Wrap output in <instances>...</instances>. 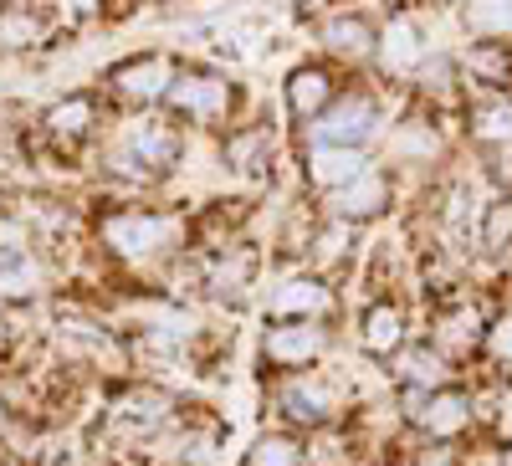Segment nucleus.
<instances>
[{
    "instance_id": "nucleus-1",
    "label": "nucleus",
    "mask_w": 512,
    "mask_h": 466,
    "mask_svg": "<svg viewBox=\"0 0 512 466\" xmlns=\"http://www.w3.org/2000/svg\"><path fill=\"white\" fill-rule=\"evenodd\" d=\"M185 236V221L180 216H164V210H113L103 221V246L113 257L134 262V267H149L159 257L180 246Z\"/></svg>"
},
{
    "instance_id": "nucleus-2",
    "label": "nucleus",
    "mask_w": 512,
    "mask_h": 466,
    "mask_svg": "<svg viewBox=\"0 0 512 466\" xmlns=\"http://www.w3.org/2000/svg\"><path fill=\"white\" fill-rule=\"evenodd\" d=\"M405 420L425 441H456L461 431H472L477 400L446 385V390H405Z\"/></svg>"
},
{
    "instance_id": "nucleus-3",
    "label": "nucleus",
    "mask_w": 512,
    "mask_h": 466,
    "mask_svg": "<svg viewBox=\"0 0 512 466\" xmlns=\"http://www.w3.org/2000/svg\"><path fill=\"white\" fill-rule=\"evenodd\" d=\"M180 159V134L169 129V123L159 118H139V123H128L123 139H118V169H128V175H164L169 164Z\"/></svg>"
},
{
    "instance_id": "nucleus-4",
    "label": "nucleus",
    "mask_w": 512,
    "mask_h": 466,
    "mask_svg": "<svg viewBox=\"0 0 512 466\" xmlns=\"http://www.w3.org/2000/svg\"><path fill=\"white\" fill-rule=\"evenodd\" d=\"M328 349H333V333L323 323H272L262 333V359L272 369H287V374L313 369Z\"/></svg>"
},
{
    "instance_id": "nucleus-5",
    "label": "nucleus",
    "mask_w": 512,
    "mask_h": 466,
    "mask_svg": "<svg viewBox=\"0 0 512 466\" xmlns=\"http://www.w3.org/2000/svg\"><path fill=\"white\" fill-rule=\"evenodd\" d=\"M333 313V287L318 272H297L282 277L267 298V318L272 323H323Z\"/></svg>"
},
{
    "instance_id": "nucleus-6",
    "label": "nucleus",
    "mask_w": 512,
    "mask_h": 466,
    "mask_svg": "<svg viewBox=\"0 0 512 466\" xmlns=\"http://www.w3.org/2000/svg\"><path fill=\"white\" fill-rule=\"evenodd\" d=\"M313 134H318V144L364 149V144L379 134V108H374L364 93H349V98H338V103H328V108L318 113Z\"/></svg>"
},
{
    "instance_id": "nucleus-7",
    "label": "nucleus",
    "mask_w": 512,
    "mask_h": 466,
    "mask_svg": "<svg viewBox=\"0 0 512 466\" xmlns=\"http://www.w3.org/2000/svg\"><path fill=\"white\" fill-rule=\"evenodd\" d=\"M277 405H282V415L292 420V426H328V420L338 415V390L328 385V374L303 369L277 390Z\"/></svg>"
},
{
    "instance_id": "nucleus-8",
    "label": "nucleus",
    "mask_w": 512,
    "mask_h": 466,
    "mask_svg": "<svg viewBox=\"0 0 512 466\" xmlns=\"http://www.w3.org/2000/svg\"><path fill=\"white\" fill-rule=\"evenodd\" d=\"M169 108L195 118V123H216L231 113V82L221 77H205V72H190V77H175L169 88Z\"/></svg>"
},
{
    "instance_id": "nucleus-9",
    "label": "nucleus",
    "mask_w": 512,
    "mask_h": 466,
    "mask_svg": "<svg viewBox=\"0 0 512 466\" xmlns=\"http://www.w3.org/2000/svg\"><path fill=\"white\" fill-rule=\"evenodd\" d=\"M369 154L364 149H338V144H313L308 149V164H303V175H308V185L313 190H323V195H333V190H344V185H354L359 175H369Z\"/></svg>"
},
{
    "instance_id": "nucleus-10",
    "label": "nucleus",
    "mask_w": 512,
    "mask_h": 466,
    "mask_svg": "<svg viewBox=\"0 0 512 466\" xmlns=\"http://www.w3.org/2000/svg\"><path fill=\"white\" fill-rule=\"evenodd\" d=\"M390 180L379 175V169H369V175H359L354 185H344V190H333L328 195V216L333 221H344V226H359V221H374L384 205H390Z\"/></svg>"
},
{
    "instance_id": "nucleus-11",
    "label": "nucleus",
    "mask_w": 512,
    "mask_h": 466,
    "mask_svg": "<svg viewBox=\"0 0 512 466\" xmlns=\"http://www.w3.org/2000/svg\"><path fill=\"white\" fill-rule=\"evenodd\" d=\"M487 313L477 308V303H456V308H441L436 313V349L451 359V354H472V349H482L487 344Z\"/></svg>"
},
{
    "instance_id": "nucleus-12",
    "label": "nucleus",
    "mask_w": 512,
    "mask_h": 466,
    "mask_svg": "<svg viewBox=\"0 0 512 466\" xmlns=\"http://www.w3.org/2000/svg\"><path fill=\"white\" fill-rule=\"evenodd\" d=\"M359 344L379 359H395L405 344H410V323H405V308L400 303H374L364 308L359 318Z\"/></svg>"
},
{
    "instance_id": "nucleus-13",
    "label": "nucleus",
    "mask_w": 512,
    "mask_h": 466,
    "mask_svg": "<svg viewBox=\"0 0 512 466\" xmlns=\"http://www.w3.org/2000/svg\"><path fill=\"white\" fill-rule=\"evenodd\" d=\"M175 62L169 57H139V62H123L118 72H113V88L123 93V98H169V88H175Z\"/></svg>"
},
{
    "instance_id": "nucleus-14",
    "label": "nucleus",
    "mask_w": 512,
    "mask_h": 466,
    "mask_svg": "<svg viewBox=\"0 0 512 466\" xmlns=\"http://www.w3.org/2000/svg\"><path fill=\"white\" fill-rule=\"evenodd\" d=\"M395 374L405 390H446L451 385V369H446V354L436 344H405L395 354Z\"/></svg>"
},
{
    "instance_id": "nucleus-15",
    "label": "nucleus",
    "mask_w": 512,
    "mask_h": 466,
    "mask_svg": "<svg viewBox=\"0 0 512 466\" xmlns=\"http://www.w3.org/2000/svg\"><path fill=\"white\" fill-rule=\"evenodd\" d=\"M164 420H169V395H159V390H134L113 405V426L134 431V436H154Z\"/></svg>"
},
{
    "instance_id": "nucleus-16",
    "label": "nucleus",
    "mask_w": 512,
    "mask_h": 466,
    "mask_svg": "<svg viewBox=\"0 0 512 466\" xmlns=\"http://www.w3.org/2000/svg\"><path fill=\"white\" fill-rule=\"evenodd\" d=\"M420 26L410 21V16H400V21H390V31L379 36V62L390 67V72H410V67H420Z\"/></svg>"
},
{
    "instance_id": "nucleus-17",
    "label": "nucleus",
    "mask_w": 512,
    "mask_h": 466,
    "mask_svg": "<svg viewBox=\"0 0 512 466\" xmlns=\"http://www.w3.org/2000/svg\"><path fill=\"white\" fill-rule=\"evenodd\" d=\"M328 72L323 67H297L292 77H287V108L297 113V118H318L323 108H328Z\"/></svg>"
},
{
    "instance_id": "nucleus-18",
    "label": "nucleus",
    "mask_w": 512,
    "mask_h": 466,
    "mask_svg": "<svg viewBox=\"0 0 512 466\" xmlns=\"http://www.w3.org/2000/svg\"><path fill=\"white\" fill-rule=\"evenodd\" d=\"M303 461H308L303 441L287 436V431H262L241 451V466H303Z\"/></svg>"
},
{
    "instance_id": "nucleus-19",
    "label": "nucleus",
    "mask_w": 512,
    "mask_h": 466,
    "mask_svg": "<svg viewBox=\"0 0 512 466\" xmlns=\"http://www.w3.org/2000/svg\"><path fill=\"white\" fill-rule=\"evenodd\" d=\"M472 134L482 144H497V149H512V98H487L472 108Z\"/></svg>"
},
{
    "instance_id": "nucleus-20",
    "label": "nucleus",
    "mask_w": 512,
    "mask_h": 466,
    "mask_svg": "<svg viewBox=\"0 0 512 466\" xmlns=\"http://www.w3.org/2000/svg\"><path fill=\"white\" fill-rule=\"evenodd\" d=\"M88 129H93V103H88V98H67V103H57V108L47 113V134L62 139V144L82 139Z\"/></svg>"
},
{
    "instance_id": "nucleus-21",
    "label": "nucleus",
    "mask_w": 512,
    "mask_h": 466,
    "mask_svg": "<svg viewBox=\"0 0 512 466\" xmlns=\"http://www.w3.org/2000/svg\"><path fill=\"white\" fill-rule=\"evenodd\" d=\"M226 159L241 169V175H256L267 159H272V134L267 129H251V134H236L231 144H226Z\"/></svg>"
},
{
    "instance_id": "nucleus-22",
    "label": "nucleus",
    "mask_w": 512,
    "mask_h": 466,
    "mask_svg": "<svg viewBox=\"0 0 512 466\" xmlns=\"http://www.w3.org/2000/svg\"><path fill=\"white\" fill-rule=\"evenodd\" d=\"M369 36H374V31H369V21H364V16H338V21L328 26V47H333V52L359 57V52L369 47Z\"/></svg>"
},
{
    "instance_id": "nucleus-23",
    "label": "nucleus",
    "mask_w": 512,
    "mask_h": 466,
    "mask_svg": "<svg viewBox=\"0 0 512 466\" xmlns=\"http://www.w3.org/2000/svg\"><path fill=\"white\" fill-rule=\"evenodd\" d=\"M477 31H512V0H472Z\"/></svg>"
},
{
    "instance_id": "nucleus-24",
    "label": "nucleus",
    "mask_w": 512,
    "mask_h": 466,
    "mask_svg": "<svg viewBox=\"0 0 512 466\" xmlns=\"http://www.w3.org/2000/svg\"><path fill=\"white\" fill-rule=\"evenodd\" d=\"M487 354L512 369V308H502V313L487 323Z\"/></svg>"
},
{
    "instance_id": "nucleus-25",
    "label": "nucleus",
    "mask_w": 512,
    "mask_h": 466,
    "mask_svg": "<svg viewBox=\"0 0 512 466\" xmlns=\"http://www.w3.org/2000/svg\"><path fill=\"white\" fill-rule=\"evenodd\" d=\"M344 241L354 246V231L344 226V221H328V231L318 236V251H313V257L328 267V262H338V257H344Z\"/></svg>"
},
{
    "instance_id": "nucleus-26",
    "label": "nucleus",
    "mask_w": 512,
    "mask_h": 466,
    "mask_svg": "<svg viewBox=\"0 0 512 466\" xmlns=\"http://www.w3.org/2000/svg\"><path fill=\"white\" fill-rule=\"evenodd\" d=\"M472 67H477L487 82H507V77H512V57H507V52H472Z\"/></svg>"
},
{
    "instance_id": "nucleus-27",
    "label": "nucleus",
    "mask_w": 512,
    "mask_h": 466,
    "mask_svg": "<svg viewBox=\"0 0 512 466\" xmlns=\"http://www.w3.org/2000/svg\"><path fill=\"white\" fill-rule=\"evenodd\" d=\"M497 436H502V441H512V385L497 395Z\"/></svg>"
},
{
    "instance_id": "nucleus-28",
    "label": "nucleus",
    "mask_w": 512,
    "mask_h": 466,
    "mask_svg": "<svg viewBox=\"0 0 512 466\" xmlns=\"http://www.w3.org/2000/svg\"><path fill=\"white\" fill-rule=\"evenodd\" d=\"M0 426H6V410H0Z\"/></svg>"
},
{
    "instance_id": "nucleus-29",
    "label": "nucleus",
    "mask_w": 512,
    "mask_h": 466,
    "mask_svg": "<svg viewBox=\"0 0 512 466\" xmlns=\"http://www.w3.org/2000/svg\"><path fill=\"white\" fill-rule=\"evenodd\" d=\"M507 466H512V451H507Z\"/></svg>"
}]
</instances>
